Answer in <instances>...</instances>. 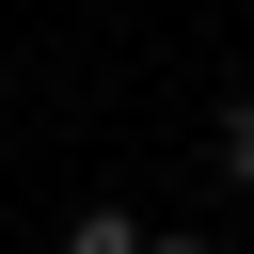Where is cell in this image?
<instances>
[{"instance_id":"obj_3","label":"cell","mask_w":254,"mask_h":254,"mask_svg":"<svg viewBox=\"0 0 254 254\" xmlns=\"http://www.w3.org/2000/svg\"><path fill=\"white\" fill-rule=\"evenodd\" d=\"M143 254H206V238H143Z\"/></svg>"},{"instance_id":"obj_2","label":"cell","mask_w":254,"mask_h":254,"mask_svg":"<svg viewBox=\"0 0 254 254\" xmlns=\"http://www.w3.org/2000/svg\"><path fill=\"white\" fill-rule=\"evenodd\" d=\"M222 175H238V190H254V95H238V111H222Z\"/></svg>"},{"instance_id":"obj_1","label":"cell","mask_w":254,"mask_h":254,"mask_svg":"<svg viewBox=\"0 0 254 254\" xmlns=\"http://www.w3.org/2000/svg\"><path fill=\"white\" fill-rule=\"evenodd\" d=\"M64 254H143V222H127V206H79V222H64Z\"/></svg>"}]
</instances>
